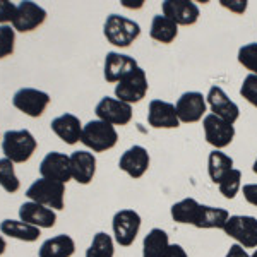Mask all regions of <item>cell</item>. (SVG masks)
I'll return each instance as SVG.
<instances>
[{
  "label": "cell",
  "mask_w": 257,
  "mask_h": 257,
  "mask_svg": "<svg viewBox=\"0 0 257 257\" xmlns=\"http://www.w3.org/2000/svg\"><path fill=\"white\" fill-rule=\"evenodd\" d=\"M149 36L163 45H170L178 36V24L173 23L172 19H168L167 16L158 14L153 18Z\"/></svg>",
  "instance_id": "obj_26"
},
{
  "label": "cell",
  "mask_w": 257,
  "mask_h": 257,
  "mask_svg": "<svg viewBox=\"0 0 257 257\" xmlns=\"http://www.w3.org/2000/svg\"><path fill=\"white\" fill-rule=\"evenodd\" d=\"M103 35L113 47L127 48L139 38L141 26L136 21L123 18V16L110 14L105 21V26H103Z\"/></svg>",
  "instance_id": "obj_1"
},
{
  "label": "cell",
  "mask_w": 257,
  "mask_h": 257,
  "mask_svg": "<svg viewBox=\"0 0 257 257\" xmlns=\"http://www.w3.org/2000/svg\"><path fill=\"white\" fill-rule=\"evenodd\" d=\"M167 257H189V255L180 243H172L168 248V252H167Z\"/></svg>",
  "instance_id": "obj_39"
},
{
  "label": "cell",
  "mask_w": 257,
  "mask_h": 257,
  "mask_svg": "<svg viewBox=\"0 0 257 257\" xmlns=\"http://www.w3.org/2000/svg\"><path fill=\"white\" fill-rule=\"evenodd\" d=\"M149 153L146 148L143 146H132L128 148L118 160V168L122 172H125L128 177L132 178H141L149 168Z\"/></svg>",
  "instance_id": "obj_17"
},
{
  "label": "cell",
  "mask_w": 257,
  "mask_h": 257,
  "mask_svg": "<svg viewBox=\"0 0 257 257\" xmlns=\"http://www.w3.org/2000/svg\"><path fill=\"white\" fill-rule=\"evenodd\" d=\"M0 233L6 237L21 240V242H36L40 238V228L24 223L21 219H4L0 223Z\"/></svg>",
  "instance_id": "obj_24"
},
{
  "label": "cell",
  "mask_w": 257,
  "mask_h": 257,
  "mask_svg": "<svg viewBox=\"0 0 257 257\" xmlns=\"http://www.w3.org/2000/svg\"><path fill=\"white\" fill-rule=\"evenodd\" d=\"M170 237L161 228H153L143 240V257H167Z\"/></svg>",
  "instance_id": "obj_25"
},
{
  "label": "cell",
  "mask_w": 257,
  "mask_h": 257,
  "mask_svg": "<svg viewBox=\"0 0 257 257\" xmlns=\"http://www.w3.org/2000/svg\"><path fill=\"white\" fill-rule=\"evenodd\" d=\"M141 214L134 209H120L113 214L111 228H113V240L120 247H131L136 242L141 230Z\"/></svg>",
  "instance_id": "obj_6"
},
{
  "label": "cell",
  "mask_w": 257,
  "mask_h": 257,
  "mask_svg": "<svg viewBox=\"0 0 257 257\" xmlns=\"http://www.w3.org/2000/svg\"><path fill=\"white\" fill-rule=\"evenodd\" d=\"M118 134L117 128L111 123L103 122V120H91L82 127L81 134V143L86 148L93 149L94 153H103L108 151L117 144Z\"/></svg>",
  "instance_id": "obj_3"
},
{
  "label": "cell",
  "mask_w": 257,
  "mask_h": 257,
  "mask_svg": "<svg viewBox=\"0 0 257 257\" xmlns=\"http://www.w3.org/2000/svg\"><path fill=\"white\" fill-rule=\"evenodd\" d=\"M70 170L72 180L81 185H88L96 173V158L89 151H74L70 155Z\"/></svg>",
  "instance_id": "obj_20"
},
{
  "label": "cell",
  "mask_w": 257,
  "mask_h": 257,
  "mask_svg": "<svg viewBox=\"0 0 257 257\" xmlns=\"http://www.w3.org/2000/svg\"><path fill=\"white\" fill-rule=\"evenodd\" d=\"M199 208L201 204L194 197H185L182 201L175 202V204L170 208V214H172L173 221L180 223V225H192L196 223Z\"/></svg>",
  "instance_id": "obj_27"
},
{
  "label": "cell",
  "mask_w": 257,
  "mask_h": 257,
  "mask_svg": "<svg viewBox=\"0 0 257 257\" xmlns=\"http://www.w3.org/2000/svg\"><path fill=\"white\" fill-rule=\"evenodd\" d=\"M40 175L41 178L55 180L60 184H67L72 180V170H70V156L59 151L48 153L40 163Z\"/></svg>",
  "instance_id": "obj_12"
},
{
  "label": "cell",
  "mask_w": 257,
  "mask_h": 257,
  "mask_svg": "<svg viewBox=\"0 0 257 257\" xmlns=\"http://www.w3.org/2000/svg\"><path fill=\"white\" fill-rule=\"evenodd\" d=\"M233 170V158L231 156L225 155L219 149H214V151L209 153L208 158V173L213 184H219L223 180V177L226 175L228 172Z\"/></svg>",
  "instance_id": "obj_28"
},
{
  "label": "cell",
  "mask_w": 257,
  "mask_h": 257,
  "mask_svg": "<svg viewBox=\"0 0 257 257\" xmlns=\"http://www.w3.org/2000/svg\"><path fill=\"white\" fill-rule=\"evenodd\" d=\"M6 248H7V242H6V238H4L2 235H0V255H2L4 252H6Z\"/></svg>",
  "instance_id": "obj_40"
},
{
  "label": "cell",
  "mask_w": 257,
  "mask_h": 257,
  "mask_svg": "<svg viewBox=\"0 0 257 257\" xmlns=\"http://www.w3.org/2000/svg\"><path fill=\"white\" fill-rule=\"evenodd\" d=\"M98 120L108 122L111 125H127L132 120V105L120 101L117 98L105 96L99 99V103L94 108Z\"/></svg>",
  "instance_id": "obj_11"
},
{
  "label": "cell",
  "mask_w": 257,
  "mask_h": 257,
  "mask_svg": "<svg viewBox=\"0 0 257 257\" xmlns=\"http://www.w3.org/2000/svg\"><path fill=\"white\" fill-rule=\"evenodd\" d=\"M250 257H257V248H255L254 252H252V254H250Z\"/></svg>",
  "instance_id": "obj_42"
},
{
  "label": "cell",
  "mask_w": 257,
  "mask_h": 257,
  "mask_svg": "<svg viewBox=\"0 0 257 257\" xmlns=\"http://www.w3.org/2000/svg\"><path fill=\"white\" fill-rule=\"evenodd\" d=\"M38 148L35 136L30 131H7L2 136V151L12 163H26Z\"/></svg>",
  "instance_id": "obj_2"
},
{
  "label": "cell",
  "mask_w": 257,
  "mask_h": 257,
  "mask_svg": "<svg viewBox=\"0 0 257 257\" xmlns=\"http://www.w3.org/2000/svg\"><path fill=\"white\" fill-rule=\"evenodd\" d=\"M0 187L9 194H16L21 189V182L14 172V163L7 158L0 160Z\"/></svg>",
  "instance_id": "obj_30"
},
{
  "label": "cell",
  "mask_w": 257,
  "mask_h": 257,
  "mask_svg": "<svg viewBox=\"0 0 257 257\" xmlns=\"http://www.w3.org/2000/svg\"><path fill=\"white\" fill-rule=\"evenodd\" d=\"M161 11H163V16H167L178 26L196 24L199 14H201L197 4L190 2V0H167L161 4Z\"/></svg>",
  "instance_id": "obj_14"
},
{
  "label": "cell",
  "mask_w": 257,
  "mask_h": 257,
  "mask_svg": "<svg viewBox=\"0 0 257 257\" xmlns=\"http://www.w3.org/2000/svg\"><path fill=\"white\" fill-rule=\"evenodd\" d=\"M219 4H221V7H225V9L235 12V14H243V12L247 11L248 7V2L247 0H219Z\"/></svg>",
  "instance_id": "obj_36"
},
{
  "label": "cell",
  "mask_w": 257,
  "mask_h": 257,
  "mask_svg": "<svg viewBox=\"0 0 257 257\" xmlns=\"http://www.w3.org/2000/svg\"><path fill=\"white\" fill-rule=\"evenodd\" d=\"M202 128H204L206 141L214 149L221 151L223 148L230 146L235 138V127L233 123H228L226 120L216 117L213 113H208L202 118Z\"/></svg>",
  "instance_id": "obj_9"
},
{
  "label": "cell",
  "mask_w": 257,
  "mask_h": 257,
  "mask_svg": "<svg viewBox=\"0 0 257 257\" xmlns=\"http://www.w3.org/2000/svg\"><path fill=\"white\" fill-rule=\"evenodd\" d=\"M0 139H2V138H0Z\"/></svg>",
  "instance_id": "obj_43"
},
{
  "label": "cell",
  "mask_w": 257,
  "mask_h": 257,
  "mask_svg": "<svg viewBox=\"0 0 257 257\" xmlns=\"http://www.w3.org/2000/svg\"><path fill=\"white\" fill-rule=\"evenodd\" d=\"M226 237L233 238L235 243L243 248H257V218L248 214H231L225 228Z\"/></svg>",
  "instance_id": "obj_5"
},
{
  "label": "cell",
  "mask_w": 257,
  "mask_h": 257,
  "mask_svg": "<svg viewBox=\"0 0 257 257\" xmlns=\"http://www.w3.org/2000/svg\"><path fill=\"white\" fill-rule=\"evenodd\" d=\"M52 131L57 134V138L60 141H64L65 144H76L81 141V134H82V123L81 120L72 113H64L60 117L53 118L52 123H50Z\"/></svg>",
  "instance_id": "obj_21"
},
{
  "label": "cell",
  "mask_w": 257,
  "mask_h": 257,
  "mask_svg": "<svg viewBox=\"0 0 257 257\" xmlns=\"http://www.w3.org/2000/svg\"><path fill=\"white\" fill-rule=\"evenodd\" d=\"M219 194L225 199H235L237 194L242 190V172L237 168H233L231 172H228L223 180L218 184Z\"/></svg>",
  "instance_id": "obj_31"
},
{
  "label": "cell",
  "mask_w": 257,
  "mask_h": 257,
  "mask_svg": "<svg viewBox=\"0 0 257 257\" xmlns=\"http://www.w3.org/2000/svg\"><path fill=\"white\" fill-rule=\"evenodd\" d=\"M206 103L209 105L211 113L226 120L228 123H235L240 117L238 105L235 101H231L219 86H211L208 96H206Z\"/></svg>",
  "instance_id": "obj_13"
},
{
  "label": "cell",
  "mask_w": 257,
  "mask_h": 257,
  "mask_svg": "<svg viewBox=\"0 0 257 257\" xmlns=\"http://www.w3.org/2000/svg\"><path fill=\"white\" fill-rule=\"evenodd\" d=\"M50 98L48 93L35 88H23L12 98V105L16 106L19 111L26 113L28 117L38 118L45 113L47 106L50 105Z\"/></svg>",
  "instance_id": "obj_8"
},
{
  "label": "cell",
  "mask_w": 257,
  "mask_h": 257,
  "mask_svg": "<svg viewBox=\"0 0 257 257\" xmlns=\"http://www.w3.org/2000/svg\"><path fill=\"white\" fill-rule=\"evenodd\" d=\"M76 254V242L70 235L60 233L45 240L40 247V257H72Z\"/></svg>",
  "instance_id": "obj_23"
},
{
  "label": "cell",
  "mask_w": 257,
  "mask_h": 257,
  "mask_svg": "<svg viewBox=\"0 0 257 257\" xmlns=\"http://www.w3.org/2000/svg\"><path fill=\"white\" fill-rule=\"evenodd\" d=\"M225 257H250V254L247 252V248H243L238 243H233V245H230V248H228Z\"/></svg>",
  "instance_id": "obj_38"
},
{
  "label": "cell",
  "mask_w": 257,
  "mask_h": 257,
  "mask_svg": "<svg viewBox=\"0 0 257 257\" xmlns=\"http://www.w3.org/2000/svg\"><path fill=\"white\" fill-rule=\"evenodd\" d=\"M148 123L153 128H177L180 120L175 105L163 99H153L148 108Z\"/></svg>",
  "instance_id": "obj_16"
},
{
  "label": "cell",
  "mask_w": 257,
  "mask_h": 257,
  "mask_svg": "<svg viewBox=\"0 0 257 257\" xmlns=\"http://www.w3.org/2000/svg\"><path fill=\"white\" fill-rule=\"evenodd\" d=\"M45 19H47V11L38 4L26 0V2H21L18 6V14H16L12 26H14V31L30 33L40 28L45 23Z\"/></svg>",
  "instance_id": "obj_15"
},
{
  "label": "cell",
  "mask_w": 257,
  "mask_h": 257,
  "mask_svg": "<svg viewBox=\"0 0 257 257\" xmlns=\"http://www.w3.org/2000/svg\"><path fill=\"white\" fill-rule=\"evenodd\" d=\"M26 197L33 202H38L53 211L64 209L65 201V184L48 178H38L28 187Z\"/></svg>",
  "instance_id": "obj_4"
},
{
  "label": "cell",
  "mask_w": 257,
  "mask_h": 257,
  "mask_svg": "<svg viewBox=\"0 0 257 257\" xmlns=\"http://www.w3.org/2000/svg\"><path fill=\"white\" fill-rule=\"evenodd\" d=\"M16 31L11 26H0V59H6L14 53Z\"/></svg>",
  "instance_id": "obj_33"
},
{
  "label": "cell",
  "mask_w": 257,
  "mask_h": 257,
  "mask_svg": "<svg viewBox=\"0 0 257 257\" xmlns=\"http://www.w3.org/2000/svg\"><path fill=\"white\" fill-rule=\"evenodd\" d=\"M206 96L199 91H187L178 98L175 110L178 120L184 123H196L206 117Z\"/></svg>",
  "instance_id": "obj_10"
},
{
  "label": "cell",
  "mask_w": 257,
  "mask_h": 257,
  "mask_svg": "<svg viewBox=\"0 0 257 257\" xmlns=\"http://www.w3.org/2000/svg\"><path fill=\"white\" fill-rule=\"evenodd\" d=\"M240 94L245 98L252 106L257 108V76L255 74H248L240 86Z\"/></svg>",
  "instance_id": "obj_34"
},
{
  "label": "cell",
  "mask_w": 257,
  "mask_h": 257,
  "mask_svg": "<svg viewBox=\"0 0 257 257\" xmlns=\"http://www.w3.org/2000/svg\"><path fill=\"white\" fill-rule=\"evenodd\" d=\"M19 219L24 223H30V225L36 226V228H40V230L41 228H53L57 223V213L43 204L28 201V202H24V204H21Z\"/></svg>",
  "instance_id": "obj_18"
},
{
  "label": "cell",
  "mask_w": 257,
  "mask_h": 257,
  "mask_svg": "<svg viewBox=\"0 0 257 257\" xmlns=\"http://www.w3.org/2000/svg\"><path fill=\"white\" fill-rule=\"evenodd\" d=\"M238 62L250 74L257 76V43H247L238 50Z\"/></svg>",
  "instance_id": "obj_32"
},
{
  "label": "cell",
  "mask_w": 257,
  "mask_h": 257,
  "mask_svg": "<svg viewBox=\"0 0 257 257\" xmlns=\"http://www.w3.org/2000/svg\"><path fill=\"white\" fill-rule=\"evenodd\" d=\"M115 255V240L105 231H98L91 240L84 257H113Z\"/></svg>",
  "instance_id": "obj_29"
},
{
  "label": "cell",
  "mask_w": 257,
  "mask_h": 257,
  "mask_svg": "<svg viewBox=\"0 0 257 257\" xmlns=\"http://www.w3.org/2000/svg\"><path fill=\"white\" fill-rule=\"evenodd\" d=\"M242 194H243V199H245L248 204H252L257 208V184H245L242 187Z\"/></svg>",
  "instance_id": "obj_37"
},
{
  "label": "cell",
  "mask_w": 257,
  "mask_h": 257,
  "mask_svg": "<svg viewBox=\"0 0 257 257\" xmlns=\"http://www.w3.org/2000/svg\"><path fill=\"white\" fill-rule=\"evenodd\" d=\"M252 170H254V173L257 175V158H255V161H254V165H252Z\"/></svg>",
  "instance_id": "obj_41"
},
{
  "label": "cell",
  "mask_w": 257,
  "mask_h": 257,
  "mask_svg": "<svg viewBox=\"0 0 257 257\" xmlns=\"http://www.w3.org/2000/svg\"><path fill=\"white\" fill-rule=\"evenodd\" d=\"M18 14V6L9 0H0V23L2 26H7V23H14Z\"/></svg>",
  "instance_id": "obj_35"
},
{
  "label": "cell",
  "mask_w": 257,
  "mask_h": 257,
  "mask_svg": "<svg viewBox=\"0 0 257 257\" xmlns=\"http://www.w3.org/2000/svg\"><path fill=\"white\" fill-rule=\"evenodd\" d=\"M148 89L149 84L146 72L141 67H138L117 82V86H115V98L132 105V103H139L141 99L146 96Z\"/></svg>",
  "instance_id": "obj_7"
},
{
  "label": "cell",
  "mask_w": 257,
  "mask_h": 257,
  "mask_svg": "<svg viewBox=\"0 0 257 257\" xmlns=\"http://www.w3.org/2000/svg\"><path fill=\"white\" fill-rule=\"evenodd\" d=\"M138 60L128 55H123L120 52H108L105 57V67H103V76L106 82H118L123 76L138 69Z\"/></svg>",
  "instance_id": "obj_19"
},
{
  "label": "cell",
  "mask_w": 257,
  "mask_h": 257,
  "mask_svg": "<svg viewBox=\"0 0 257 257\" xmlns=\"http://www.w3.org/2000/svg\"><path fill=\"white\" fill-rule=\"evenodd\" d=\"M228 218H230V213L225 208L201 204L194 226L199 228V230H223Z\"/></svg>",
  "instance_id": "obj_22"
}]
</instances>
